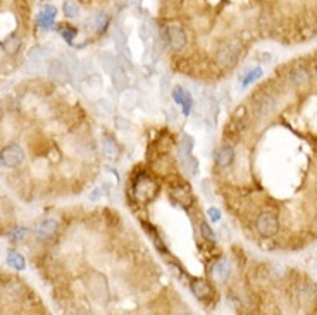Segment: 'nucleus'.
Instances as JSON below:
<instances>
[{"label":"nucleus","mask_w":317,"mask_h":315,"mask_svg":"<svg viewBox=\"0 0 317 315\" xmlns=\"http://www.w3.org/2000/svg\"><path fill=\"white\" fill-rule=\"evenodd\" d=\"M241 49H243V45H241L240 40H228L224 45L219 47L217 53H215V60H217V64L222 67L235 66L238 57H240L241 53Z\"/></svg>","instance_id":"nucleus-1"},{"label":"nucleus","mask_w":317,"mask_h":315,"mask_svg":"<svg viewBox=\"0 0 317 315\" xmlns=\"http://www.w3.org/2000/svg\"><path fill=\"white\" fill-rule=\"evenodd\" d=\"M257 231L261 236L271 238L279 231V220L274 212H262L257 217Z\"/></svg>","instance_id":"nucleus-2"},{"label":"nucleus","mask_w":317,"mask_h":315,"mask_svg":"<svg viewBox=\"0 0 317 315\" xmlns=\"http://www.w3.org/2000/svg\"><path fill=\"white\" fill-rule=\"evenodd\" d=\"M0 162L3 167L16 169L24 162V152L19 145H9L0 152Z\"/></svg>","instance_id":"nucleus-3"},{"label":"nucleus","mask_w":317,"mask_h":315,"mask_svg":"<svg viewBox=\"0 0 317 315\" xmlns=\"http://www.w3.org/2000/svg\"><path fill=\"white\" fill-rule=\"evenodd\" d=\"M165 40L171 45L172 50L179 52L186 47V42H188V36H186V31L183 30L179 24H167L165 28Z\"/></svg>","instance_id":"nucleus-4"},{"label":"nucleus","mask_w":317,"mask_h":315,"mask_svg":"<svg viewBox=\"0 0 317 315\" xmlns=\"http://www.w3.org/2000/svg\"><path fill=\"white\" fill-rule=\"evenodd\" d=\"M57 229H59V222L52 217H47V219L40 220V222L35 226V236L40 241H49L55 236Z\"/></svg>","instance_id":"nucleus-5"},{"label":"nucleus","mask_w":317,"mask_h":315,"mask_svg":"<svg viewBox=\"0 0 317 315\" xmlns=\"http://www.w3.org/2000/svg\"><path fill=\"white\" fill-rule=\"evenodd\" d=\"M55 16H57L55 7H53V5H45L37 16V24L42 28V30H52Z\"/></svg>","instance_id":"nucleus-6"},{"label":"nucleus","mask_w":317,"mask_h":315,"mask_svg":"<svg viewBox=\"0 0 317 315\" xmlns=\"http://www.w3.org/2000/svg\"><path fill=\"white\" fill-rule=\"evenodd\" d=\"M215 164L221 169H226L233 164V158H235V150H233L231 145H224V147L217 148L215 150Z\"/></svg>","instance_id":"nucleus-7"},{"label":"nucleus","mask_w":317,"mask_h":315,"mask_svg":"<svg viewBox=\"0 0 317 315\" xmlns=\"http://www.w3.org/2000/svg\"><path fill=\"white\" fill-rule=\"evenodd\" d=\"M250 124V115H248L247 107H238L235 115H233V121H231V128L235 131H245Z\"/></svg>","instance_id":"nucleus-8"},{"label":"nucleus","mask_w":317,"mask_h":315,"mask_svg":"<svg viewBox=\"0 0 317 315\" xmlns=\"http://www.w3.org/2000/svg\"><path fill=\"white\" fill-rule=\"evenodd\" d=\"M288 79H290L291 85L302 86L311 79V72H309L307 67H304V66H295L293 69L290 71V74H288Z\"/></svg>","instance_id":"nucleus-9"},{"label":"nucleus","mask_w":317,"mask_h":315,"mask_svg":"<svg viewBox=\"0 0 317 315\" xmlns=\"http://www.w3.org/2000/svg\"><path fill=\"white\" fill-rule=\"evenodd\" d=\"M110 78H112V83H114V86L119 90V92H124V90H128V83H129V79H128V76H126V72L124 69L121 67V64L114 69L112 72H110Z\"/></svg>","instance_id":"nucleus-10"},{"label":"nucleus","mask_w":317,"mask_h":315,"mask_svg":"<svg viewBox=\"0 0 317 315\" xmlns=\"http://www.w3.org/2000/svg\"><path fill=\"white\" fill-rule=\"evenodd\" d=\"M212 274H214V277L219 282H226L228 281V277L231 276V267H229V263L226 262V260H219V262L214 265Z\"/></svg>","instance_id":"nucleus-11"},{"label":"nucleus","mask_w":317,"mask_h":315,"mask_svg":"<svg viewBox=\"0 0 317 315\" xmlns=\"http://www.w3.org/2000/svg\"><path fill=\"white\" fill-rule=\"evenodd\" d=\"M99 62H100V66L104 67V71H106L107 74H110V72H112L119 66L116 55H114V53H110V52L100 53V55H99Z\"/></svg>","instance_id":"nucleus-12"},{"label":"nucleus","mask_w":317,"mask_h":315,"mask_svg":"<svg viewBox=\"0 0 317 315\" xmlns=\"http://www.w3.org/2000/svg\"><path fill=\"white\" fill-rule=\"evenodd\" d=\"M7 263H9V265L12 267V269H16V270L26 269V260H24V257L21 255V253H17V252H12V250L7 253Z\"/></svg>","instance_id":"nucleus-13"},{"label":"nucleus","mask_w":317,"mask_h":315,"mask_svg":"<svg viewBox=\"0 0 317 315\" xmlns=\"http://www.w3.org/2000/svg\"><path fill=\"white\" fill-rule=\"evenodd\" d=\"M49 72H50V76H55V78H66V76L69 74L67 66L64 62H60V60H50Z\"/></svg>","instance_id":"nucleus-14"},{"label":"nucleus","mask_w":317,"mask_h":315,"mask_svg":"<svg viewBox=\"0 0 317 315\" xmlns=\"http://www.w3.org/2000/svg\"><path fill=\"white\" fill-rule=\"evenodd\" d=\"M192 291H193V295H195L197 298H207V296L212 295L211 286H209V282H205V281H195V282H193Z\"/></svg>","instance_id":"nucleus-15"},{"label":"nucleus","mask_w":317,"mask_h":315,"mask_svg":"<svg viewBox=\"0 0 317 315\" xmlns=\"http://www.w3.org/2000/svg\"><path fill=\"white\" fill-rule=\"evenodd\" d=\"M183 169H185V172L190 177L197 176V172H198V160H197L195 157H192V155H186V157H183Z\"/></svg>","instance_id":"nucleus-16"},{"label":"nucleus","mask_w":317,"mask_h":315,"mask_svg":"<svg viewBox=\"0 0 317 315\" xmlns=\"http://www.w3.org/2000/svg\"><path fill=\"white\" fill-rule=\"evenodd\" d=\"M179 154H181V157H186V155H192V150H193V138L188 135H183L181 140H179Z\"/></svg>","instance_id":"nucleus-17"},{"label":"nucleus","mask_w":317,"mask_h":315,"mask_svg":"<svg viewBox=\"0 0 317 315\" xmlns=\"http://www.w3.org/2000/svg\"><path fill=\"white\" fill-rule=\"evenodd\" d=\"M172 99H174V102L178 105H183L185 100H192V95H190V92L183 90L181 86H174L172 88Z\"/></svg>","instance_id":"nucleus-18"},{"label":"nucleus","mask_w":317,"mask_h":315,"mask_svg":"<svg viewBox=\"0 0 317 315\" xmlns=\"http://www.w3.org/2000/svg\"><path fill=\"white\" fill-rule=\"evenodd\" d=\"M104 154L109 158H114L117 155V145L110 136H104Z\"/></svg>","instance_id":"nucleus-19"},{"label":"nucleus","mask_w":317,"mask_h":315,"mask_svg":"<svg viewBox=\"0 0 317 315\" xmlns=\"http://www.w3.org/2000/svg\"><path fill=\"white\" fill-rule=\"evenodd\" d=\"M3 47H5V52L16 53L17 49L21 47V38H19V36H16V35L9 36V38H7L5 42H3Z\"/></svg>","instance_id":"nucleus-20"},{"label":"nucleus","mask_w":317,"mask_h":315,"mask_svg":"<svg viewBox=\"0 0 317 315\" xmlns=\"http://www.w3.org/2000/svg\"><path fill=\"white\" fill-rule=\"evenodd\" d=\"M121 104H122V108H124V110H131L136 104V95L133 92H124L121 97Z\"/></svg>","instance_id":"nucleus-21"},{"label":"nucleus","mask_w":317,"mask_h":315,"mask_svg":"<svg viewBox=\"0 0 317 315\" xmlns=\"http://www.w3.org/2000/svg\"><path fill=\"white\" fill-rule=\"evenodd\" d=\"M261 76H262V69H261V67H257V69H252L247 76H241V85H243V86L252 85V83L257 81Z\"/></svg>","instance_id":"nucleus-22"},{"label":"nucleus","mask_w":317,"mask_h":315,"mask_svg":"<svg viewBox=\"0 0 317 315\" xmlns=\"http://www.w3.org/2000/svg\"><path fill=\"white\" fill-rule=\"evenodd\" d=\"M62 10H64V14H66L67 17H76L79 14L78 5L74 2H71V0H66V2L62 3Z\"/></svg>","instance_id":"nucleus-23"},{"label":"nucleus","mask_w":317,"mask_h":315,"mask_svg":"<svg viewBox=\"0 0 317 315\" xmlns=\"http://www.w3.org/2000/svg\"><path fill=\"white\" fill-rule=\"evenodd\" d=\"M200 233H202V236H204L207 241H212V243H214V241H215L214 229H212V227L209 226L207 222H202V224H200Z\"/></svg>","instance_id":"nucleus-24"},{"label":"nucleus","mask_w":317,"mask_h":315,"mask_svg":"<svg viewBox=\"0 0 317 315\" xmlns=\"http://www.w3.org/2000/svg\"><path fill=\"white\" fill-rule=\"evenodd\" d=\"M26 234H28L26 227H16V229L12 231V234H10V240H12L14 243H19V241H23L24 238H26Z\"/></svg>","instance_id":"nucleus-25"},{"label":"nucleus","mask_w":317,"mask_h":315,"mask_svg":"<svg viewBox=\"0 0 317 315\" xmlns=\"http://www.w3.org/2000/svg\"><path fill=\"white\" fill-rule=\"evenodd\" d=\"M107 26V16L106 14H99V16L95 17V31L97 33H100V31H104Z\"/></svg>","instance_id":"nucleus-26"},{"label":"nucleus","mask_w":317,"mask_h":315,"mask_svg":"<svg viewBox=\"0 0 317 315\" xmlns=\"http://www.w3.org/2000/svg\"><path fill=\"white\" fill-rule=\"evenodd\" d=\"M138 33H140V38H142V40H149V38H150V28L147 26L145 23H143V24H140V28H138Z\"/></svg>","instance_id":"nucleus-27"},{"label":"nucleus","mask_w":317,"mask_h":315,"mask_svg":"<svg viewBox=\"0 0 317 315\" xmlns=\"http://www.w3.org/2000/svg\"><path fill=\"white\" fill-rule=\"evenodd\" d=\"M209 219L212 220V222H219V219H221V212H219V209H209Z\"/></svg>","instance_id":"nucleus-28"},{"label":"nucleus","mask_w":317,"mask_h":315,"mask_svg":"<svg viewBox=\"0 0 317 315\" xmlns=\"http://www.w3.org/2000/svg\"><path fill=\"white\" fill-rule=\"evenodd\" d=\"M74 35H76V30H74V28H64L62 30V36L67 40V42H71Z\"/></svg>","instance_id":"nucleus-29"},{"label":"nucleus","mask_w":317,"mask_h":315,"mask_svg":"<svg viewBox=\"0 0 317 315\" xmlns=\"http://www.w3.org/2000/svg\"><path fill=\"white\" fill-rule=\"evenodd\" d=\"M202 190H204L205 197H207V198H212V197H211V191H209V181H207V179L202 181Z\"/></svg>","instance_id":"nucleus-30"}]
</instances>
